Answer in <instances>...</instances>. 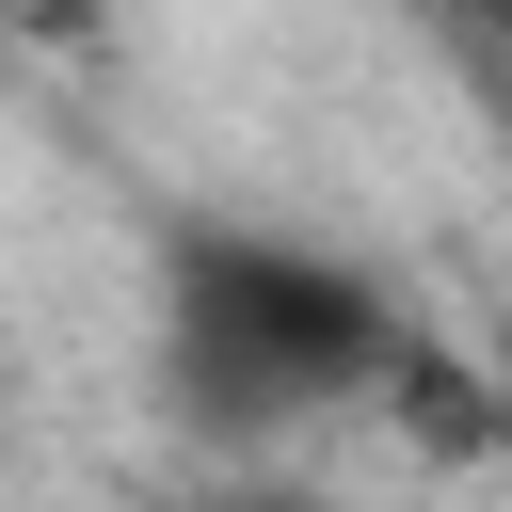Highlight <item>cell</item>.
I'll list each match as a JSON object with an SVG mask.
<instances>
[{"mask_svg": "<svg viewBox=\"0 0 512 512\" xmlns=\"http://www.w3.org/2000/svg\"><path fill=\"white\" fill-rule=\"evenodd\" d=\"M464 16H480V32H512V0H464Z\"/></svg>", "mask_w": 512, "mask_h": 512, "instance_id": "3", "label": "cell"}, {"mask_svg": "<svg viewBox=\"0 0 512 512\" xmlns=\"http://www.w3.org/2000/svg\"><path fill=\"white\" fill-rule=\"evenodd\" d=\"M416 368V320L368 256L288 224H176L160 240V384L192 432H304Z\"/></svg>", "mask_w": 512, "mask_h": 512, "instance_id": "1", "label": "cell"}, {"mask_svg": "<svg viewBox=\"0 0 512 512\" xmlns=\"http://www.w3.org/2000/svg\"><path fill=\"white\" fill-rule=\"evenodd\" d=\"M16 16H32V32H96V0H16Z\"/></svg>", "mask_w": 512, "mask_h": 512, "instance_id": "2", "label": "cell"}]
</instances>
